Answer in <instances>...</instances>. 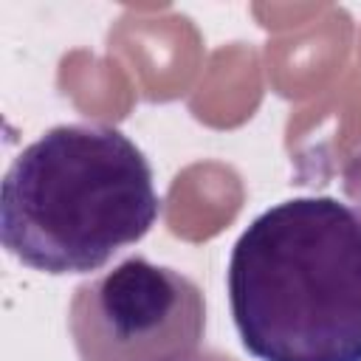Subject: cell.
Returning <instances> with one entry per match:
<instances>
[{"mask_svg":"<svg viewBox=\"0 0 361 361\" xmlns=\"http://www.w3.org/2000/svg\"><path fill=\"white\" fill-rule=\"evenodd\" d=\"M226 285L257 361H361V220L347 203L305 195L257 214Z\"/></svg>","mask_w":361,"mask_h":361,"instance_id":"obj_1","label":"cell"},{"mask_svg":"<svg viewBox=\"0 0 361 361\" xmlns=\"http://www.w3.org/2000/svg\"><path fill=\"white\" fill-rule=\"evenodd\" d=\"M161 197L141 147L118 127L45 130L0 186V240L23 265L65 276L99 271L158 220Z\"/></svg>","mask_w":361,"mask_h":361,"instance_id":"obj_2","label":"cell"},{"mask_svg":"<svg viewBox=\"0 0 361 361\" xmlns=\"http://www.w3.org/2000/svg\"><path fill=\"white\" fill-rule=\"evenodd\" d=\"M68 333L79 361H172L200 347L206 296L186 274L127 257L73 288Z\"/></svg>","mask_w":361,"mask_h":361,"instance_id":"obj_3","label":"cell"},{"mask_svg":"<svg viewBox=\"0 0 361 361\" xmlns=\"http://www.w3.org/2000/svg\"><path fill=\"white\" fill-rule=\"evenodd\" d=\"M341 186H344L347 200L355 209V217L361 220V144L347 158V166H344V175H341Z\"/></svg>","mask_w":361,"mask_h":361,"instance_id":"obj_4","label":"cell"},{"mask_svg":"<svg viewBox=\"0 0 361 361\" xmlns=\"http://www.w3.org/2000/svg\"><path fill=\"white\" fill-rule=\"evenodd\" d=\"M172 361H237V358L228 353H220V350H192V353L172 358Z\"/></svg>","mask_w":361,"mask_h":361,"instance_id":"obj_5","label":"cell"}]
</instances>
